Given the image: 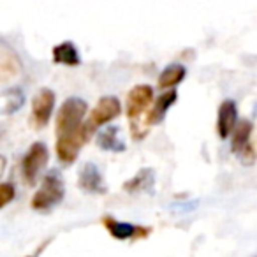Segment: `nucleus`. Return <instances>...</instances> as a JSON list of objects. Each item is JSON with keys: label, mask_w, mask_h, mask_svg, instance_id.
<instances>
[{"label": "nucleus", "mask_w": 257, "mask_h": 257, "mask_svg": "<svg viewBox=\"0 0 257 257\" xmlns=\"http://www.w3.org/2000/svg\"><path fill=\"white\" fill-rule=\"evenodd\" d=\"M6 166H8V161H6V157H2V155H0V176L4 175Z\"/></svg>", "instance_id": "nucleus-19"}, {"label": "nucleus", "mask_w": 257, "mask_h": 257, "mask_svg": "<svg viewBox=\"0 0 257 257\" xmlns=\"http://www.w3.org/2000/svg\"><path fill=\"white\" fill-rule=\"evenodd\" d=\"M120 113H121V102L118 100V97L114 95L100 97L97 100L95 107L90 111V116L85 118V121L81 125V136L85 140V143H88L90 138L97 133V128L113 121L114 118L120 116Z\"/></svg>", "instance_id": "nucleus-3"}, {"label": "nucleus", "mask_w": 257, "mask_h": 257, "mask_svg": "<svg viewBox=\"0 0 257 257\" xmlns=\"http://www.w3.org/2000/svg\"><path fill=\"white\" fill-rule=\"evenodd\" d=\"M88 113V104L79 97H69L64 100L57 113L55 121V131L57 138L62 136H74L81 133V125L85 121V116Z\"/></svg>", "instance_id": "nucleus-2"}, {"label": "nucleus", "mask_w": 257, "mask_h": 257, "mask_svg": "<svg viewBox=\"0 0 257 257\" xmlns=\"http://www.w3.org/2000/svg\"><path fill=\"white\" fill-rule=\"evenodd\" d=\"M55 97L53 90L50 88H41L32 99V123L37 128H43L48 125L51 118V113L55 109Z\"/></svg>", "instance_id": "nucleus-6"}, {"label": "nucleus", "mask_w": 257, "mask_h": 257, "mask_svg": "<svg viewBox=\"0 0 257 257\" xmlns=\"http://www.w3.org/2000/svg\"><path fill=\"white\" fill-rule=\"evenodd\" d=\"M155 187V171L152 168H143L123 183V190L128 194L138 192H154Z\"/></svg>", "instance_id": "nucleus-11"}, {"label": "nucleus", "mask_w": 257, "mask_h": 257, "mask_svg": "<svg viewBox=\"0 0 257 257\" xmlns=\"http://www.w3.org/2000/svg\"><path fill=\"white\" fill-rule=\"evenodd\" d=\"M176 100H178V92H176V90H166L164 93H161V95L155 99L154 106H152V109H150V114H148V118H147L148 125L161 123V121L164 120L166 113L171 109Z\"/></svg>", "instance_id": "nucleus-12"}, {"label": "nucleus", "mask_w": 257, "mask_h": 257, "mask_svg": "<svg viewBox=\"0 0 257 257\" xmlns=\"http://www.w3.org/2000/svg\"><path fill=\"white\" fill-rule=\"evenodd\" d=\"M154 102V88L150 85H136L131 92L127 93V102H125V109H127L128 123H131V133H133L134 140H143L148 134V127L150 125L145 123L143 113L150 107Z\"/></svg>", "instance_id": "nucleus-1"}, {"label": "nucleus", "mask_w": 257, "mask_h": 257, "mask_svg": "<svg viewBox=\"0 0 257 257\" xmlns=\"http://www.w3.org/2000/svg\"><path fill=\"white\" fill-rule=\"evenodd\" d=\"M118 133H120V128L116 125H109V127H104V131H100L97 134V147L100 150H106V152H125V143L118 138Z\"/></svg>", "instance_id": "nucleus-14"}, {"label": "nucleus", "mask_w": 257, "mask_h": 257, "mask_svg": "<svg viewBox=\"0 0 257 257\" xmlns=\"http://www.w3.org/2000/svg\"><path fill=\"white\" fill-rule=\"evenodd\" d=\"M48 161H50V152H48L44 143H34L29 148L22 161V175L25 183L29 185H36L39 180V175L44 168H46Z\"/></svg>", "instance_id": "nucleus-5"}, {"label": "nucleus", "mask_w": 257, "mask_h": 257, "mask_svg": "<svg viewBox=\"0 0 257 257\" xmlns=\"http://www.w3.org/2000/svg\"><path fill=\"white\" fill-rule=\"evenodd\" d=\"M185 74H187V69L182 64H169L161 72V76H159V81H157L159 88L161 90L175 88L176 85H180L185 79Z\"/></svg>", "instance_id": "nucleus-16"}, {"label": "nucleus", "mask_w": 257, "mask_h": 257, "mask_svg": "<svg viewBox=\"0 0 257 257\" xmlns=\"http://www.w3.org/2000/svg\"><path fill=\"white\" fill-rule=\"evenodd\" d=\"M65 196L64 180L60 178L57 171H50L43 178L39 190L32 197V208L37 211H48L58 203H62Z\"/></svg>", "instance_id": "nucleus-4"}, {"label": "nucleus", "mask_w": 257, "mask_h": 257, "mask_svg": "<svg viewBox=\"0 0 257 257\" xmlns=\"http://www.w3.org/2000/svg\"><path fill=\"white\" fill-rule=\"evenodd\" d=\"M236 121H238V107H236V102L231 99H225L220 104V107H218V114H217V133L220 136V140H229Z\"/></svg>", "instance_id": "nucleus-10"}, {"label": "nucleus", "mask_w": 257, "mask_h": 257, "mask_svg": "<svg viewBox=\"0 0 257 257\" xmlns=\"http://www.w3.org/2000/svg\"><path fill=\"white\" fill-rule=\"evenodd\" d=\"M252 131H253V125L250 120H246V118H241V120L236 121L234 128H232L231 136H229V140H231V152L232 154H239V152L243 150V148L250 147V138H252Z\"/></svg>", "instance_id": "nucleus-13"}, {"label": "nucleus", "mask_w": 257, "mask_h": 257, "mask_svg": "<svg viewBox=\"0 0 257 257\" xmlns=\"http://www.w3.org/2000/svg\"><path fill=\"white\" fill-rule=\"evenodd\" d=\"M53 62L55 64L74 67V65H79L81 58H79L78 48H76L71 41H65V43H60L53 48Z\"/></svg>", "instance_id": "nucleus-15"}, {"label": "nucleus", "mask_w": 257, "mask_h": 257, "mask_svg": "<svg viewBox=\"0 0 257 257\" xmlns=\"http://www.w3.org/2000/svg\"><path fill=\"white\" fill-rule=\"evenodd\" d=\"M23 102H25L23 93L20 92V90H11V92H8L2 97L0 109L4 111V113H15V111H18L20 107L23 106Z\"/></svg>", "instance_id": "nucleus-17"}, {"label": "nucleus", "mask_w": 257, "mask_h": 257, "mask_svg": "<svg viewBox=\"0 0 257 257\" xmlns=\"http://www.w3.org/2000/svg\"><path fill=\"white\" fill-rule=\"evenodd\" d=\"M102 225L114 239H118V241L145 238V236L150 234V227H140V225L131 224V222L116 220V218L109 217V215H106V217L102 218Z\"/></svg>", "instance_id": "nucleus-7"}, {"label": "nucleus", "mask_w": 257, "mask_h": 257, "mask_svg": "<svg viewBox=\"0 0 257 257\" xmlns=\"http://www.w3.org/2000/svg\"><path fill=\"white\" fill-rule=\"evenodd\" d=\"M16 196V189L13 183H0V208L8 206Z\"/></svg>", "instance_id": "nucleus-18"}, {"label": "nucleus", "mask_w": 257, "mask_h": 257, "mask_svg": "<svg viewBox=\"0 0 257 257\" xmlns=\"http://www.w3.org/2000/svg\"><path fill=\"white\" fill-rule=\"evenodd\" d=\"M85 145L81 133L74 134V136H62L57 138V145H55V150H57V157L58 161L64 166H71L72 162L78 159L81 147Z\"/></svg>", "instance_id": "nucleus-9"}, {"label": "nucleus", "mask_w": 257, "mask_h": 257, "mask_svg": "<svg viewBox=\"0 0 257 257\" xmlns=\"http://www.w3.org/2000/svg\"><path fill=\"white\" fill-rule=\"evenodd\" d=\"M78 183L83 192H88V194H106L107 192V187L102 178V171H100L99 166L93 164V162H86L81 168Z\"/></svg>", "instance_id": "nucleus-8"}]
</instances>
